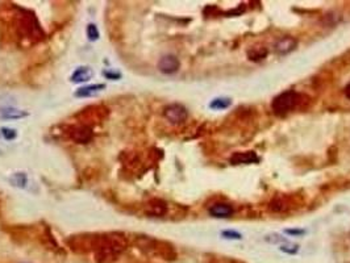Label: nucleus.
<instances>
[{
  "label": "nucleus",
  "mask_w": 350,
  "mask_h": 263,
  "mask_svg": "<svg viewBox=\"0 0 350 263\" xmlns=\"http://www.w3.org/2000/svg\"><path fill=\"white\" fill-rule=\"evenodd\" d=\"M126 249V240L121 235L111 233L95 237L92 241V250L99 263H109L117 260Z\"/></svg>",
  "instance_id": "nucleus-1"
},
{
  "label": "nucleus",
  "mask_w": 350,
  "mask_h": 263,
  "mask_svg": "<svg viewBox=\"0 0 350 263\" xmlns=\"http://www.w3.org/2000/svg\"><path fill=\"white\" fill-rule=\"evenodd\" d=\"M18 32L29 41H38L42 38V29L37 21V18L30 13L20 14Z\"/></svg>",
  "instance_id": "nucleus-2"
},
{
  "label": "nucleus",
  "mask_w": 350,
  "mask_h": 263,
  "mask_svg": "<svg viewBox=\"0 0 350 263\" xmlns=\"http://www.w3.org/2000/svg\"><path fill=\"white\" fill-rule=\"evenodd\" d=\"M299 101L300 94H298L295 91H286L275 97L273 101V109L277 115H286L287 112L296 108Z\"/></svg>",
  "instance_id": "nucleus-3"
},
{
  "label": "nucleus",
  "mask_w": 350,
  "mask_h": 263,
  "mask_svg": "<svg viewBox=\"0 0 350 263\" xmlns=\"http://www.w3.org/2000/svg\"><path fill=\"white\" fill-rule=\"evenodd\" d=\"M163 116L166 117L167 121L171 124H182L184 123L188 117L187 109L184 108L181 104H171L167 105L165 111H163Z\"/></svg>",
  "instance_id": "nucleus-4"
},
{
  "label": "nucleus",
  "mask_w": 350,
  "mask_h": 263,
  "mask_svg": "<svg viewBox=\"0 0 350 263\" xmlns=\"http://www.w3.org/2000/svg\"><path fill=\"white\" fill-rule=\"evenodd\" d=\"M69 137L71 138L75 144H88V142L92 140V137H94V132H92L90 125L82 124V125L74 126V128L70 129Z\"/></svg>",
  "instance_id": "nucleus-5"
},
{
  "label": "nucleus",
  "mask_w": 350,
  "mask_h": 263,
  "mask_svg": "<svg viewBox=\"0 0 350 263\" xmlns=\"http://www.w3.org/2000/svg\"><path fill=\"white\" fill-rule=\"evenodd\" d=\"M181 62L175 55H163L158 62L159 71L163 74H174L179 70Z\"/></svg>",
  "instance_id": "nucleus-6"
},
{
  "label": "nucleus",
  "mask_w": 350,
  "mask_h": 263,
  "mask_svg": "<svg viewBox=\"0 0 350 263\" xmlns=\"http://www.w3.org/2000/svg\"><path fill=\"white\" fill-rule=\"evenodd\" d=\"M145 212L152 217H161L167 212V204L161 199H152L146 203Z\"/></svg>",
  "instance_id": "nucleus-7"
},
{
  "label": "nucleus",
  "mask_w": 350,
  "mask_h": 263,
  "mask_svg": "<svg viewBox=\"0 0 350 263\" xmlns=\"http://www.w3.org/2000/svg\"><path fill=\"white\" fill-rule=\"evenodd\" d=\"M92 76H94V70L88 66H82L72 72L70 80L74 83H83V82H88Z\"/></svg>",
  "instance_id": "nucleus-8"
},
{
  "label": "nucleus",
  "mask_w": 350,
  "mask_h": 263,
  "mask_svg": "<svg viewBox=\"0 0 350 263\" xmlns=\"http://www.w3.org/2000/svg\"><path fill=\"white\" fill-rule=\"evenodd\" d=\"M298 46V40L294 37H283L278 42L275 43V50L279 54H287L290 51H293Z\"/></svg>",
  "instance_id": "nucleus-9"
},
{
  "label": "nucleus",
  "mask_w": 350,
  "mask_h": 263,
  "mask_svg": "<svg viewBox=\"0 0 350 263\" xmlns=\"http://www.w3.org/2000/svg\"><path fill=\"white\" fill-rule=\"evenodd\" d=\"M258 162V157L254 152L246 153H235L231 157V163L233 165H244V163H254Z\"/></svg>",
  "instance_id": "nucleus-10"
},
{
  "label": "nucleus",
  "mask_w": 350,
  "mask_h": 263,
  "mask_svg": "<svg viewBox=\"0 0 350 263\" xmlns=\"http://www.w3.org/2000/svg\"><path fill=\"white\" fill-rule=\"evenodd\" d=\"M210 213L213 217H219V219H223V217H229L233 213V208L232 206L227 204V203H216L213 204L210 208Z\"/></svg>",
  "instance_id": "nucleus-11"
},
{
  "label": "nucleus",
  "mask_w": 350,
  "mask_h": 263,
  "mask_svg": "<svg viewBox=\"0 0 350 263\" xmlns=\"http://www.w3.org/2000/svg\"><path fill=\"white\" fill-rule=\"evenodd\" d=\"M103 90H105V84H90V86H84L80 87L78 90L75 91V96L76 97H90L94 96V95L99 94Z\"/></svg>",
  "instance_id": "nucleus-12"
},
{
  "label": "nucleus",
  "mask_w": 350,
  "mask_h": 263,
  "mask_svg": "<svg viewBox=\"0 0 350 263\" xmlns=\"http://www.w3.org/2000/svg\"><path fill=\"white\" fill-rule=\"evenodd\" d=\"M28 115L29 113L26 111H22V109H17V108H12V107L0 109V119H4V120L22 119V117H26Z\"/></svg>",
  "instance_id": "nucleus-13"
},
{
  "label": "nucleus",
  "mask_w": 350,
  "mask_h": 263,
  "mask_svg": "<svg viewBox=\"0 0 350 263\" xmlns=\"http://www.w3.org/2000/svg\"><path fill=\"white\" fill-rule=\"evenodd\" d=\"M9 182L14 187L24 188L26 186V183H28V177H26L25 173H16L9 178Z\"/></svg>",
  "instance_id": "nucleus-14"
},
{
  "label": "nucleus",
  "mask_w": 350,
  "mask_h": 263,
  "mask_svg": "<svg viewBox=\"0 0 350 263\" xmlns=\"http://www.w3.org/2000/svg\"><path fill=\"white\" fill-rule=\"evenodd\" d=\"M248 55L252 61H261L267 55V50L265 47H253L248 51Z\"/></svg>",
  "instance_id": "nucleus-15"
},
{
  "label": "nucleus",
  "mask_w": 350,
  "mask_h": 263,
  "mask_svg": "<svg viewBox=\"0 0 350 263\" xmlns=\"http://www.w3.org/2000/svg\"><path fill=\"white\" fill-rule=\"evenodd\" d=\"M87 37H88V40L90 41H96L99 40V36H100V33H99L98 30V26L95 25V24H88L87 25Z\"/></svg>",
  "instance_id": "nucleus-16"
},
{
  "label": "nucleus",
  "mask_w": 350,
  "mask_h": 263,
  "mask_svg": "<svg viewBox=\"0 0 350 263\" xmlns=\"http://www.w3.org/2000/svg\"><path fill=\"white\" fill-rule=\"evenodd\" d=\"M229 105H231V100H229V99H215V100L211 103V108L224 109L228 108Z\"/></svg>",
  "instance_id": "nucleus-17"
},
{
  "label": "nucleus",
  "mask_w": 350,
  "mask_h": 263,
  "mask_svg": "<svg viewBox=\"0 0 350 263\" xmlns=\"http://www.w3.org/2000/svg\"><path fill=\"white\" fill-rule=\"evenodd\" d=\"M1 136L7 141H11L17 137V132L11 128H1Z\"/></svg>",
  "instance_id": "nucleus-18"
},
{
  "label": "nucleus",
  "mask_w": 350,
  "mask_h": 263,
  "mask_svg": "<svg viewBox=\"0 0 350 263\" xmlns=\"http://www.w3.org/2000/svg\"><path fill=\"white\" fill-rule=\"evenodd\" d=\"M223 235V237L225 238H229V240H241L242 236L240 235V233H237V232H233V231H225L221 233Z\"/></svg>",
  "instance_id": "nucleus-19"
},
{
  "label": "nucleus",
  "mask_w": 350,
  "mask_h": 263,
  "mask_svg": "<svg viewBox=\"0 0 350 263\" xmlns=\"http://www.w3.org/2000/svg\"><path fill=\"white\" fill-rule=\"evenodd\" d=\"M281 250L282 252L287 253V254H296V253L299 252V246L293 245V246H281Z\"/></svg>",
  "instance_id": "nucleus-20"
},
{
  "label": "nucleus",
  "mask_w": 350,
  "mask_h": 263,
  "mask_svg": "<svg viewBox=\"0 0 350 263\" xmlns=\"http://www.w3.org/2000/svg\"><path fill=\"white\" fill-rule=\"evenodd\" d=\"M103 75H105L108 79L111 80L120 79V78H121V74L117 71H103Z\"/></svg>",
  "instance_id": "nucleus-21"
},
{
  "label": "nucleus",
  "mask_w": 350,
  "mask_h": 263,
  "mask_svg": "<svg viewBox=\"0 0 350 263\" xmlns=\"http://www.w3.org/2000/svg\"><path fill=\"white\" fill-rule=\"evenodd\" d=\"M287 233H290V235H303L304 231H287Z\"/></svg>",
  "instance_id": "nucleus-22"
},
{
  "label": "nucleus",
  "mask_w": 350,
  "mask_h": 263,
  "mask_svg": "<svg viewBox=\"0 0 350 263\" xmlns=\"http://www.w3.org/2000/svg\"><path fill=\"white\" fill-rule=\"evenodd\" d=\"M345 95H347L348 99H350V83L348 84L347 88H345Z\"/></svg>",
  "instance_id": "nucleus-23"
}]
</instances>
